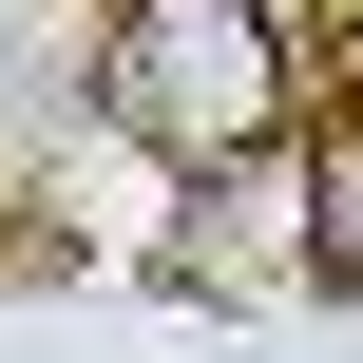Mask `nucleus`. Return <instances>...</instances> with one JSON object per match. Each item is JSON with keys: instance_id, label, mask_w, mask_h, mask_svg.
<instances>
[{"instance_id": "obj_1", "label": "nucleus", "mask_w": 363, "mask_h": 363, "mask_svg": "<svg viewBox=\"0 0 363 363\" xmlns=\"http://www.w3.org/2000/svg\"><path fill=\"white\" fill-rule=\"evenodd\" d=\"M115 115L153 134V153H249V134H287L306 115V77H287V19L268 0H134L115 19Z\"/></svg>"}, {"instance_id": "obj_2", "label": "nucleus", "mask_w": 363, "mask_h": 363, "mask_svg": "<svg viewBox=\"0 0 363 363\" xmlns=\"http://www.w3.org/2000/svg\"><path fill=\"white\" fill-rule=\"evenodd\" d=\"M306 287H345V306H363V134L306 153Z\"/></svg>"}]
</instances>
